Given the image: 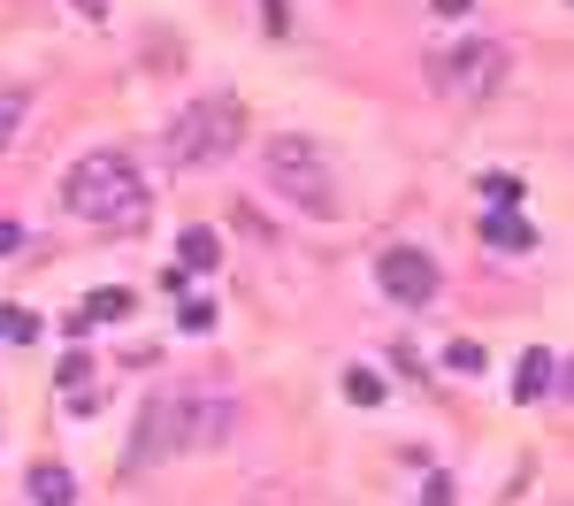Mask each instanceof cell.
<instances>
[{"mask_svg": "<svg viewBox=\"0 0 574 506\" xmlns=\"http://www.w3.org/2000/svg\"><path fill=\"white\" fill-rule=\"evenodd\" d=\"M62 207L77 223H100V230H123L145 215V184H139V162L131 154H85V162L62 176Z\"/></svg>", "mask_w": 574, "mask_h": 506, "instance_id": "1", "label": "cell"}, {"mask_svg": "<svg viewBox=\"0 0 574 506\" xmlns=\"http://www.w3.org/2000/svg\"><path fill=\"white\" fill-rule=\"evenodd\" d=\"M230 438V399H153L139 415V453L131 461H153V453H184V445H223Z\"/></svg>", "mask_w": 574, "mask_h": 506, "instance_id": "3", "label": "cell"}, {"mask_svg": "<svg viewBox=\"0 0 574 506\" xmlns=\"http://www.w3.org/2000/svg\"><path fill=\"white\" fill-rule=\"evenodd\" d=\"M62 331H69V337H93L100 323H93V308H69V315H62Z\"/></svg>", "mask_w": 574, "mask_h": 506, "instance_id": "19", "label": "cell"}, {"mask_svg": "<svg viewBox=\"0 0 574 506\" xmlns=\"http://www.w3.org/2000/svg\"><path fill=\"white\" fill-rule=\"evenodd\" d=\"M261 31H291V0H261Z\"/></svg>", "mask_w": 574, "mask_h": 506, "instance_id": "17", "label": "cell"}, {"mask_svg": "<svg viewBox=\"0 0 574 506\" xmlns=\"http://www.w3.org/2000/svg\"><path fill=\"white\" fill-rule=\"evenodd\" d=\"M269 184L284 192L299 215H314V223L337 215V176H329V162H322L314 139H277V147H269Z\"/></svg>", "mask_w": 574, "mask_h": 506, "instance_id": "4", "label": "cell"}, {"mask_svg": "<svg viewBox=\"0 0 574 506\" xmlns=\"http://www.w3.org/2000/svg\"><path fill=\"white\" fill-rule=\"evenodd\" d=\"M436 15H467V8H475V0H430Z\"/></svg>", "mask_w": 574, "mask_h": 506, "instance_id": "21", "label": "cell"}, {"mask_svg": "<svg viewBox=\"0 0 574 506\" xmlns=\"http://www.w3.org/2000/svg\"><path fill=\"white\" fill-rule=\"evenodd\" d=\"M345 399L353 407H383V376L376 368H345Z\"/></svg>", "mask_w": 574, "mask_h": 506, "instance_id": "12", "label": "cell"}, {"mask_svg": "<svg viewBox=\"0 0 574 506\" xmlns=\"http://www.w3.org/2000/svg\"><path fill=\"white\" fill-rule=\"evenodd\" d=\"M422 506H459L452 499V476H430V484H422Z\"/></svg>", "mask_w": 574, "mask_h": 506, "instance_id": "18", "label": "cell"}, {"mask_svg": "<svg viewBox=\"0 0 574 506\" xmlns=\"http://www.w3.org/2000/svg\"><path fill=\"white\" fill-rule=\"evenodd\" d=\"M430 85L444 93V100H490V93L506 85V46L467 39L459 54H436V62H430Z\"/></svg>", "mask_w": 574, "mask_h": 506, "instance_id": "5", "label": "cell"}, {"mask_svg": "<svg viewBox=\"0 0 574 506\" xmlns=\"http://www.w3.org/2000/svg\"><path fill=\"white\" fill-rule=\"evenodd\" d=\"M31 499L39 506H77V476H69L62 461H39V469H31Z\"/></svg>", "mask_w": 574, "mask_h": 506, "instance_id": "9", "label": "cell"}, {"mask_svg": "<svg viewBox=\"0 0 574 506\" xmlns=\"http://www.w3.org/2000/svg\"><path fill=\"white\" fill-rule=\"evenodd\" d=\"M483 246H498V254H537V223H529L521 207H490V215H483Z\"/></svg>", "mask_w": 574, "mask_h": 506, "instance_id": "7", "label": "cell"}, {"mask_svg": "<svg viewBox=\"0 0 574 506\" xmlns=\"http://www.w3.org/2000/svg\"><path fill=\"white\" fill-rule=\"evenodd\" d=\"M176 254H184V269H199V277H207V269H223V238H215L207 223H192V230L176 238Z\"/></svg>", "mask_w": 574, "mask_h": 506, "instance_id": "10", "label": "cell"}, {"mask_svg": "<svg viewBox=\"0 0 574 506\" xmlns=\"http://www.w3.org/2000/svg\"><path fill=\"white\" fill-rule=\"evenodd\" d=\"M85 308H93V323H116V315L131 308V292H123V284H108V292H93Z\"/></svg>", "mask_w": 574, "mask_h": 506, "instance_id": "15", "label": "cell"}, {"mask_svg": "<svg viewBox=\"0 0 574 506\" xmlns=\"http://www.w3.org/2000/svg\"><path fill=\"white\" fill-rule=\"evenodd\" d=\"M475 192H483L490 207H521V200H529V184H521V176H506V169H490V176H483Z\"/></svg>", "mask_w": 574, "mask_h": 506, "instance_id": "11", "label": "cell"}, {"mask_svg": "<svg viewBox=\"0 0 574 506\" xmlns=\"http://www.w3.org/2000/svg\"><path fill=\"white\" fill-rule=\"evenodd\" d=\"M544 391H560V353H521V368H513V399L529 407V399H544Z\"/></svg>", "mask_w": 574, "mask_h": 506, "instance_id": "8", "label": "cell"}, {"mask_svg": "<svg viewBox=\"0 0 574 506\" xmlns=\"http://www.w3.org/2000/svg\"><path fill=\"white\" fill-rule=\"evenodd\" d=\"M15 246H23V230H15V223H8V215H0V261H8V254H15Z\"/></svg>", "mask_w": 574, "mask_h": 506, "instance_id": "20", "label": "cell"}, {"mask_svg": "<svg viewBox=\"0 0 574 506\" xmlns=\"http://www.w3.org/2000/svg\"><path fill=\"white\" fill-rule=\"evenodd\" d=\"M176 323H184L192 337H207V331H215V300H184V315H176Z\"/></svg>", "mask_w": 574, "mask_h": 506, "instance_id": "16", "label": "cell"}, {"mask_svg": "<svg viewBox=\"0 0 574 506\" xmlns=\"http://www.w3.org/2000/svg\"><path fill=\"white\" fill-rule=\"evenodd\" d=\"M376 284H383L399 308H422V300H436V261L422 246H383V254H376Z\"/></svg>", "mask_w": 574, "mask_h": 506, "instance_id": "6", "label": "cell"}, {"mask_svg": "<svg viewBox=\"0 0 574 506\" xmlns=\"http://www.w3.org/2000/svg\"><path fill=\"white\" fill-rule=\"evenodd\" d=\"M444 368H452V376H475V368H483V345H475V337H452V345H444Z\"/></svg>", "mask_w": 574, "mask_h": 506, "instance_id": "14", "label": "cell"}, {"mask_svg": "<svg viewBox=\"0 0 574 506\" xmlns=\"http://www.w3.org/2000/svg\"><path fill=\"white\" fill-rule=\"evenodd\" d=\"M77 8H85V15H108V8H116V0H77Z\"/></svg>", "mask_w": 574, "mask_h": 506, "instance_id": "22", "label": "cell"}, {"mask_svg": "<svg viewBox=\"0 0 574 506\" xmlns=\"http://www.w3.org/2000/svg\"><path fill=\"white\" fill-rule=\"evenodd\" d=\"M39 337V315L31 308H0V345H31Z\"/></svg>", "mask_w": 574, "mask_h": 506, "instance_id": "13", "label": "cell"}, {"mask_svg": "<svg viewBox=\"0 0 574 506\" xmlns=\"http://www.w3.org/2000/svg\"><path fill=\"white\" fill-rule=\"evenodd\" d=\"M238 139H246V108L230 93H207V100H192L161 131V162L169 169H215L223 154H238Z\"/></svg>", "mask_w": 574, "mask_h": 506, "instance_id": "2", "label": "cell"}]
</instances>
